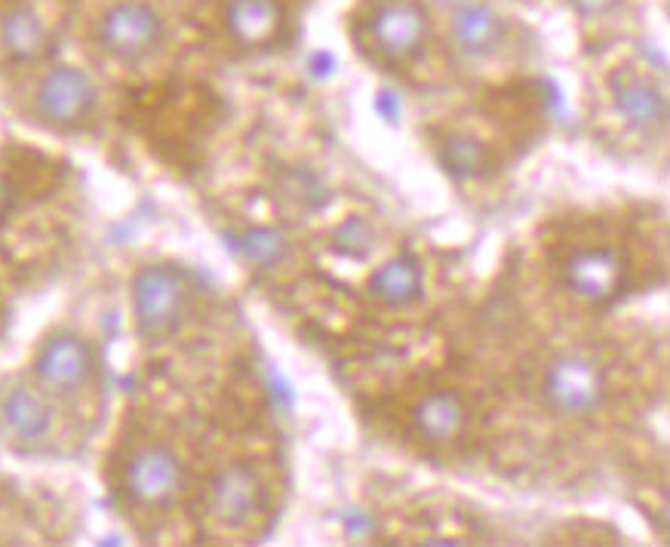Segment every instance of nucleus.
<instances>
[{
  "label": "nucleus",
  "mask_w": 670,
  "mask_h": 547,
  "mask_svg": "<svg viewBox=\"0 0 670 547\" xmlns=\"http://www.w3.org/2000/svg\"><path fill=\"white\" fill-rule=\"evenodd\" d=\"M609 87H612L615 111L621 114V120L631 126V130H637L643 136H655L664 130L667 102L649 80H643L634 71H618Z\"/></svg>",
  "instance_id": "nucleus-10"
},
{
  "label": "nucleus",
  "mask_w": 670,
  "mask_h": 547,
  "mask_svg": "<svg viewBox=\"0 0 670 547\" xmlns=\"http://www.w3.org/2000/svg\"><path fill=\"white\" fill-rule=\"evenodd\" d=\"M280 188H283V197L286 200L299 203L302 209H308V213H311V209H320L329 200V191L320 182V176H314L308 170H292V173H286L283 182H280Z\"/></svg>",
  "instance_id": "nucleus-20"
},
{
  "label": "nucleus",
  "mask_w": 670,
  "mask_h": 547,
  "mask_svg": "<svg viewBox=\"0 0 670 547\" xmlns=\"http://www.w3.org/2000/svg\"><path fill=\"white\" fill-rule=\"evenodd\" d=\"M563 274H566V286L575 292L578 299L594 302V305H606L621 292L624 262H621L618 252H612L606 246L581 249L566 262Z\"/></svg>",
  "instance_id": "nucleus-9"
},
{
  "label": "nucleus",
  "mask_w": 670,
  "mask_h": 547,
  "mask_svg": "<svg viewBox=\"0 0 670 547\" xmlns=\"http://www.w3.org/2000/svg\"><path fill=\"white\" fill-rule=\"evenodd\" d=\"M443 170L455 179H486L495 173V154L474 136H449L440 145Z\"/></svg>",
  "instance_id": "nucleus-17"
},
{
  "label": "nucleus",
  "mask_w": 670,
  "mask_h": 547,
  "mask_svg": "<svg viewBox=\"0 0 670 547\" xmlns=\"http://www.w3.org/2000/svg\"><path fill=\"white\" fill-rule=\"evenodd\" d=\"M621 0H572V7L581 13V16H606L612 13Z\"/></svg>",
  "instance_id": "nucleus-21"
},
{
  "label": "nucleus",
  "mask_w": 670,
  "mask_h": 547,
  "mask_svg": "<svg viewBox=\"0 0 670 547\" xmlns=\"http://www.w3.org/2000/svg\"><path fill=\"white\" fill-rule=\"evenodd\" d=\"M468 425V409L462 403V397L452 391H437L428 394L415 409V428L425 440L446 446L452 440H458L465 434Z\"/></svg>",
  "instance_id": "nucleus-14"
},
{
  "label": "nucleus",
  "mask_w": 670,
  "mask_h": 547,
  "mask_svg": "<svg viewBox=\"0 0 670 547\" xmlns=\"http://www.w3.org/2000/svg\"><path fill=\"white\" fill-rule=\"evenodd\" d=\"M0 422H4V431L16 446L34 449L53 431V409L40 391L19 385L0 403Z\"/></svg>",
  "instance_id": "nucleus-11"
},
{
  "label": "nucleus",
  "mask_w": 670,
  "mask_h": 547,
  "mask_svg": "<svg viewBox=\"0 0 670 547\" xmlns=\"http://www.w3.org/2000/svg\"><path fill=\"white\" fill-rule=\"evenodd\" d=\"M7 209H10V182L4 173H0V216H4Z\"/></svg>",
  "instance_id": "nucleus-22"
},
{
  "label": "nucleus",
  "mask_w": 670,
  "mask_h": 547,
  "mask_svg": "<svg viewBox=\"0 0 670 547\" xmlns=\"http://www.w3.org/2000/svg\"><path fill=\"white\" fill-rule=\"evenodd\" d=\"M225 22L240 47H268L280 34L283 7L277 0H231Z\"/></svg>",
  "instance_id": "nucleus-12"
},
{
  "label": "nucleus",
  "mask_w": 670,
  "mask_h": 547,
  "mask_svg": "<svg viewBox=\"0 0 670 547\" xmlns=\"http://www.w3.org/2000/svg\"><path fill=\"white\" fill-rule=\"evenodd\" d=\"M0 44L16 62H37L50 53V31L31 7H13L0 22Z\"/></svg>",
  "instance_id": "nucleus-15"
},
{
  "label": "nucleus",
  "mask_w": 670,
  "mask_h": 547,
  "mask_svg": "<svg viewBox=\"0 0 670 547\" xmlns=\"http://www.w3.org/2000/svg\"><path fill=\"white\" fill-rule=\"evenodd\" d=\"M127 495L142 508H170L185 489L182 458L163 443H148L133 452L123 474Z\"/></svg>",
  "instance_id": "nucleus-6"
},
{
  "label": "nucleus",
  "mask_w": 670,
  "mask_h": 547,
  "mask_svg": "<svg viewBox=\"0 0 670 547\" xmlns=\"http://www.w3.org/2000/svg\"><path fill=\"white\" fill-rule=\"evenodd\" d=\"M191 302L185 274L176 265H145L133 280V311L136 326L145 339H166L173 335Z\"/></svg>",
  "instance_id": "nucleus-2"
},
{
  "label": "nucleus",
  "mask_w": 670,
  "mask_h": 547,
  "mask_svg": "<svg viewBox=\"0 0 670 547\" xmlns=\"http://www.w3.org/2000/svg\"><path fill=\"white\" fill-rule=\"evenodd\" d=\"M372 246H375V231L363 216H351L332 231V249L345 259H366Z\"/></svg>",
  "instance_id": "nucleus-19"
},
{
  "label": "nucleus",
  "mask_w": 670,
  "mask_h": 547,
  "mask_svg": "<svg viewBox=\"0 0 670 547\" xmlns=\"http://www.w3.org/2000/svg\"><path fill=\"white\" fill-rule=\"evenodd\" d=\"M265 489L249 465H228L209 483V514L225 529H243L262 511Z\"/></svg>",
  "instance_id": "nucleus-8"
},
{
  "label": "nucleus",
  "mask_w": 670,
  "mask_h": 547,
  "mask_svg": "<svg viewBox=\"0 0 670 547\" xmlns=\"http://www.w3.org/2000/svg\"><path fill=\"white\" fill-rule=\"evenodd\" d=\"M99 108V90L87 71L59 65L37 83L34 111L47 126L59 133H77L90 126Z\"/></svg>",
  "instance_id": "nucleus-3"
},
{
  "label": "nucleus",
  "mask_w": 670,
  "mask_h": 547,
  "mask_svg": "<svg viewBox=\"0 0 670 547\" xmlns=\"http://www.w3.org/2000/svg\"><path fill=\"white\" fill-rule=\"evenodd\" d=\"M422 265L412 256H394L388 259L379 271L369 277V289L375 299H382L391 308H406L412 302L422 299Z\"/></svg>",
  "instance_id": "nucleus-16"
},
{
  "label": "nucleus",
  "mask_w": 670,
  "mask_h": 547,
  "mask_svg": "<svg viewBox=\"0 0 670 547\" xmlns=\"http://www.w3.org/2000/svg\"><path fill=\"white\" fill-rule=\"evenodd\" d=\"M163 19L145 0H117L99 19L96 37L108 56L120 62H142L163 44Z\"/></svg>",
  "instance_id": "nucleus-5"
},
{
  "label": "nucleus",
  "mask_w": 670,
  "mask_h": 547,
  "mask_svg": "<svg viewBox=\"0 0 670 547\" xmlns=\"http://www.w3.org/2000/svg\"><path fill=\"white\" fill-rule=\"evenodd\" d=\"M240 252L256 268H274L286 259V240L274 228H253L240 237Z\"/></svg>",
  "instance_id": "nucleus-18"
},
{
  "label": "nucleus",
  "mask_w": 670,
  "mask_h": 547,
  "mask_svg": "<svg viewBox=\"0 0 670 547\" xmlns=\"http://www.w3.org/2000/svg\"><path fill=\"white\" fill-rule=\"evenodd\" d=\"M541 394L560 418H588L606 403V375L591 357L560 354L544 372Z\"/></svg>",
  "instance_id": "nucleus-4"
},
{
  "label": "nucleus",
  "mask_w": 670,
  "mask_h": 547,
  "mask_svg": "<svg viewBox=\"0 0 670 547\" xmlns=\"http://www.w3.org/2000/svg\"><path fill=\"white\" fill-rule=\"evenodd\" d=\"M360 37L388 65H406L425 50L428 10L422 0H372L360 19Z\"/></svg>",
  "instance_id": "nucleus-1"
},
{
  "label": "nucleus",
  "mask_w": 670,
  "mask_h": 547,
  "mask_svg": "<svg viewBox=\"0 0 670 547\" xmlns=\"http://www.w3.org/2000/svg\"><path fill=\"white\" fill-rule=\"evenodd\" d=\"M452 37L465 56H492L505 40V22L486 4H462L452 16Z\"/></svg>",
  "instance_id": "nucleus-13"
},
{
  "label": "nucleus",
  "mask_w": 670,
  "mask_h": 547,
  "mask_svg": "<svg viewBox=\"0 0 670 547\" xmlns=\"http://www.w3.org/2000/svg\"><path fill=\"white\" fill-rule=\"evenodd\" d=\"M37 382L53 394H77L83 391L96 375V354L87 339L74 332H56L44 342L34 360Z\"/></svg>",
  "instance_id": "nucleus-7"
}]
</instances>
